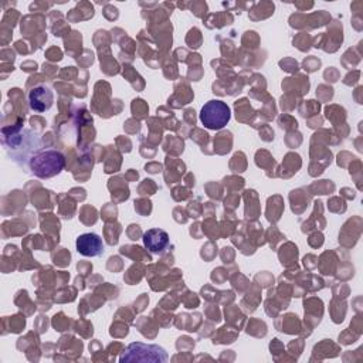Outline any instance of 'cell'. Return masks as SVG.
I'll list each match as a JSON object with an SVG mask.
<instances>
[{"label":"cell","instance_id":"cell-3","mask_svg":"<svg viewBox=\"0 0 363 363\" xmlns=\"http://www.w3.org/2000/svg\"><path fill=\"white\" fill-rule=\"evenodd\" d=\"M168 359L166 352L155 345L132 344L122 355L121 360H139V362H165Z\"/></svg>","mask_w":363,"mask_h":363},{"label":"cell","instance_id":"cell-1","mask_svg":"<svg viewBox=\"0 0 363 363\" xmlns=\"http://www.w3.org/2000/svg\"><path fill=\"white\" fill-rule=\"evenodd\" d=\"M65 165V159L61 152L49 150L34 154L30 159L31 172L42 179H49L58 175Z\"/></svg>","mask_w":363,"mask_h":363},{"label":"cell","instance_id":"cell-5","mask_svg":"<svg viewBox=\"0 0 363 363\" xmlns=\"http://www.w3.org/2000/svg\"><path fill=\"white\" fill-rule=\"evenodd\" d=\"M169 236L165 230L152 229L143 234V243L151 252L162 254L169 245Z\"/></svg>","mask_w":363,"mask_h":363},{"label":"cell","instance_id":"cell-2","mask_svg":"<svg viewBox=\"0 0 363 363\" xmlns=\"http://www.w3.org/2000/svg\"><path fill=\"white\" fill-rule=\"evenodd\" d=\"M200 121L207 129H223L230 121V108L220 99H211L203 105Z\"/></svg>","mask_w":363,"mask_h":363},{"label":"cell","instance_id":"cell-4","mask_svg":"<svg viewBox=\"0 0 363 363\" xmlns=\"http://www.w3.org/2000/svg\"><path fill=\"white\" fill-rule=\"evenodd\" d=\"M77 251L84 257H97L104 252L102 239L95 233H86L77 239Z\"/></svg>","mask_w":363,"mask_h":363},{"label":"cell","instance_id":"cell-6","mask_svg":"<svg viewBox=\"0 0 363 363\" xmlns=\"http://www.w3.org/2000/svg\"><path fill=\"white\" fill-rule=\"evenodd\" d=\"M30 102H31V108L35 111L49 110L53 102V94L50 92V90L45 87H39L31 91Z\"/></svg>","mask_w":363,"mask_h":363}]
</instances>
